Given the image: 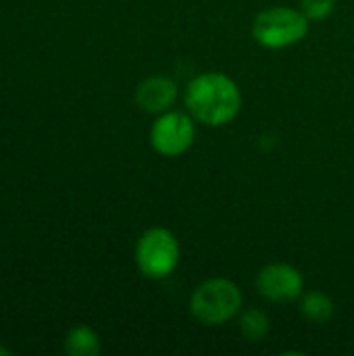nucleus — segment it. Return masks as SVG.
I'll use <instances>...</instances> for the list:
<instances>
[{
	"label": "nucleus",
	"instance_id": "1",
	"mask_svg": "<svg viewBox=\"0 0 354 356\" xmlns=\"http://www.w3.org/2000/svg\"><path fill=\"white\" fill-rule=\"evenodd\" d=\"M186 106L196 121L209 127H219L236 119L242 106V96L234 79L223 73L209 71L190 81Z\"/></svg>",
	"mask_w": 354,
	"mask_h": 356
},
{
	"label": "nucleus",
	"instance_id": "2",
	"mask_svg": "<svg viewBox=\"0 0 354 356\" xmlns=\"http://www.w3.org/2000/svg\"><path fill=\"white\" fill-rule=\"evenodd\" d=\"M242 307L240 288L223 277H213L196 286L190 298L192 315L204 325H221L236 317Z\"/></svg>",
	"mask_w": 354,
	"mask_h": 356
},
{
	"label": "nucleus",
	"instance_id": "3",
	"mask_svg": "<svg viewBox=\"0 0 354 356\" xmlns=\"http://www.w3.org/2000/svg\"><path fill=\"white\" fill-rule=\"evenodd\" d=\"M309 33V17L303 10L275 6L257 15L252 23L255 40L269 50H280L298 44Z\"/></svg>",
	"mask_w": 354,
	"mask_h": 356
},
{
	"label": "nucleus",
	"instance_id": "4",
	"mask_svg": "<svg viewBox=\"0 0 354 356\" xmlns=\"http://www.w3.org/2000/svg\"><path fill=\"white\" fill-rule=\"evenodd\" d=\"M179 263V244L165 227H152L136 244V265L150 280L169 277Z\"/></svg>",
	"mask_w": 354,
	"mask_h": 356
},
{
	"label": "nucleus",
	"instance_id": "5",
	"mask_svg": "<svg viewBox=\"0 0 354 356\" xmlns=\"http://www.w3.org/2000/svg\"><path fill=\"white\" fill-rule=\"evenodd\" d=\"M196 129L192 117L179 111H165L150 129V144L163 156H179L194 142Z\"/></svg>",
	"mask_w": 354,
	"mask_h": 356
},
{
	"label": "nucleus",
	"instance_id": "6",
	"mask_svg": "<svg viewBox=\"0 0 354 356\" xmlns=\"http://www.w3.org/2000/svg\"><path fill=\"white\" fill-rule=\"evenodd\" d=\"M303 275L296 267L286 263H273L259 271L257 290L271 302H290L303 296Z\"/></svg>",
	"mask_w": 354,
	"mask_h": 356
},
{
	"label": "nucleus",
	"instance_id": "7",
	"mask_svg": "<svg viewBox=\"0 0 354 356\" xmlns=\"http://www.w3.org/2000/svg\"><path fill=\"white\" fill-rule=\"evenodd\" d=\"M177 98V86L169 77H148L136 90V102L146 113H165Z\"/></svg>",
	"mask_w": 354,
	"mask_h": 356
},
{
	"label": "nucleus",
	"instance_id": "8",
	"mask_svg": "<svg viewBox=\"0 0 354 356\" xmlns=\"http://www.w3.org/2000/svg\"><path fill=\"white\" fill-rule=\"evenodd\" d=\"M100 348V338L90 325H75L65 336V353L69 356H96Z\"/></svg>",
	"mask_w": 354,
	"mask_h": 356
},
{
	"label": "nucleus",
	"instance_id": "9",
	"mask_svg": "<svg viewBox=\"0 0 354 356\" xmlns=\"http://www.w3.org/2000/svg\"><path fill=\"white\" fill-rule=\"evenodd\" d=\"M300 313L313 323H325L334 315V302L323 292H307L300 300Z\"/></svg>",
	"mask_w": 354,
	"mask_h": 356
},
{
	"label": "nucleus",
	"instance_id": "10",
	"mask_svg": "<svg viewBox=\"0 0 354 356\" xmlns=\"http://www.w3.org/2000/svg\"><path fill=\"white\" fill-rule=\"evenodd\" d=\"M240 332L246 340L259 342L269 332V317L259 309H250L240 317Z\"/></svg>",
	"mask_w": 354,
	"mask_h": 356
},
{
	"label": "nucleus",
	"instance_id": "11",
	"mask_svg": "<svg viewBox=\"0 0 354 356\" xmlns=\"http://www.w3.org/2000/svg\"><path fill=\"white\" fill-rule=\"evenodd\" d=\"M334 4L336 0H303V13L309 19L319 21V19H325L334 10Z\"/></svg>",
	"mask_w": 354,
	"mask_h": 356
},
{
	"label": "nucleus",
	"instance_id": "12",
	"mask_svg": "<svg viewBox=\"0 0 354 356\" xmlns=\"http://www.w3.org/2000/svg\"><path fill=\"white\" fill-rule=\"evenodd\" d=\"M0 356H10V348H6V346H0Z\"/></svg>",
	"mask_w": 354,
	"mask_h": 356
}]
</instances>
